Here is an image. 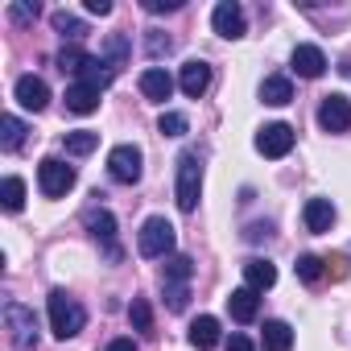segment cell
<instances>
[{"mask_svg": "<svg viewBox=\"0 0 351 351\" xmlns=\"http://www.w3.org/2000/svg\"><path fill=\"white\" fill-rule=\"evenodd\" d=\"M145 46H149V54L157 58V54H169V46H173V42H169V38H161V34H149V42H145Z\"/></svg>", "mask_w": 351, "mask_h": 351, "instance_id": "cell-34", "label": "cell"}, {"mask_svg": "<svg viewBox=\"0 0 351 351\" xmlns=\"http://www.w3.org/2000/svg\"><path fill=\"white\" fill-rule=\"evenodd\" d=\"M141 149L136 145H116L112 153H108V173L116 182H124V186H132L136 178H141Z\"/></svg>", "mask_w": 351, "mask_h": 351, "instance_id": "cell-6", "label": "cell"}, {"mask_svg": "<svg viewBox=\"0 0 351 351\" xmlns=\"http://www.w3.org/2000/svg\"><path fill=\"white\" fill-rule=\"evenodd\" d=\"M165 302H169V310H186L191 289H186V285H165Z\"/></svg>", "mask_w": 351, "mask_h": 351, "instance_id": "cell-32", "label": "cell"}, {"mask_svg": "<svg viewBox=\"0 0 351 351\" xmlns=\"http://www.w3.org/2000/svg\"><path fill=\"white\" fill-rule=\"evenodd\" d=\"M322 273H326V269H322V261H318V256H298V277H302L306 285H318V281H322Z\"/></svg>", "mask_w": 351, "mask_h": 351, "instance_id": "cell-30", "label": "cell"}, {"mask_svg": "<svg viewBox=\"0 0 351 351\" xmlns=\"http://www.w3.org/2000/svg\"><path fill=\"white\" fill-rule=\"evenodd\" d=\"M302 223H306V232H314V236L330 232V223H335V207H330V199H310V203L302 207Z\"/></svg>", "mask_w": 351, "mask_h": 351, "instance_id": "cell-14", "label": "cell"}, {"mask_svg": "<svg viewBox=\"0 0 351 351\" xmlns=\"http://www.w3.org/2000/svg\"><path fill=\"white\" fill-rule=\"evenodd\" d=\"M95 149H99V132H91V128L66 132V153H71V157H87V153H95Z\"/></svg>", "mask_w": 351, "mask_h": 351, "instance_id": "cell-25", "label": "cell"}, {"mask_svg": "<svg viewBox=\"0 0 351 351\" xmlns=\"http://www.w3.org/2000/svg\"><path fill=\"white\" fill-rule=\"evenodd\" d=\"M228 310H232V318H236V322H252V318L261 314V298H256V289H248V285L232 289Z\"/></svg>", "mask_w": 351, "mask_h": 351, "instance_id": "cell-16", "label": "cell"}, {"mask_svg": "<svg viewBox=\"0 0 351 351\" xmlns=\"http://www.w3.org/2000/svg\"><path fill=\"white\" fill-rule=\"evenodd\" d=\"M261 99H265L269 108H285V104L293 99V83H289L285 75H269V79L261 83Z\"/></svg>", "mask_w": 351, "mask_h": 351, "instance_id": "cell-20", "label": "cell"}, {"mask_svg": "<svg viewBox=\"0 0 351 351\" xmlns=\"http://www.w3.org/2000/svg\"><path fill=\"white\" fill-rule=\"evenodd\" d=\"M191 265H195L191 256H169V261H165V273H161V285H186L191 273H195Z\"/></svg>", "mask_w": 351, "mask_h": 351, "instance_id": "cell-24", "label": "cell"}, {"mask_svg": "<svg viewBox=\"0 0 351 351\" xmlns=\"http://www.w3.org/2000/svg\"><path fill=\"white\" fill-rule=\"evenodd\" d=\"M178 87H182L191 99H199V95L211 87V66H207V62H199V58H191V62L182 66V75H178Z\"/></svg>", "mask_w": 351, "mask_h": 351, "instance_id": "cell-13", "label": "cell"}, {"mask_svg": "<svg viewBox=\"0 0 351 351\" xmlns=\"http://www.w3.org/2000/svg\"><path fill=\"white\" fill-rule=\"evenodd\" d=\"M293 71H298L302 79H318V75L326 71V54H322L318 46H298V50H293Z\"/></svg>", "mask_w": 351, "mask_h": 351, "instance_id": "cell-17", "label": "cell"}, {"mask_svg": "<svg viewBox=\"0 0 351 351\" xmlns=\"http://www.w3.org/2000/svg\"><path fill=\"white\" fill-rule=\"evenodd\" d=\"M293 149V128L289 124H265L261 132H256V153H265V157H285Z\"/></svg>", "mask_w": 351, "mask_h": 351, "instance_id": "cell-9", "label": "cell"}, {"mask_svg": "<svg viewBox=\"0 0 351 351\" xmlns=\"http://www.w3.org/2000/svg\"><path fill=\"white\" fill-rule=\"evenodd\" d=\"M169 91H173V79H169L161 66H149V71H141V95H145V99H153V104H165V99H169Z\"/></svg>", "mask_w": 351, "mask_h": 351, "instance_id": "cell-15", "label": "cell"}, {"mask_svg": "<svg viewBox=\"0 0 351 351\" xmlns=\"http://www.w3.org/2000/svg\"><path fill=\"white\" fill-rule=\"evenodd\" d=\"M50 25L62 34V38H83L87 34V25L75 17V13H66V9H58V13H50Z\"/></svg>", "mask_w": 351, "mask_h": 351, "instance_id": "cell-27", "label": "cell"}, {"mask_svg": "<svg viewBox=\"0 0 351 351\" xmlns=\"http://www.w3.org/2000/svg\"><path fill=\"white\" fill-rule=\"evenodd\" d=\"M211 25H215V34H219V38H228V42H236V38H244V34H248L244 9L236 5V0H219L215 13H211Z\"/></svg>", "mask_w": 351, "mask_h": 351, "instance_id": "cell-7", "label": "cell"}, {"mask_svg": "<svg viewBox=\"0 0 351 351\" xmlns=\"http://www.w3.org/2000/svg\"><path fill=\"white\" fill-rule=\"evenodd\" d=\"M124 58H128V38H124V34H112V38L104 42V50H99V62L116 75V66H124Z\"/></svg>", "mask_w": 351, "mask_h": 351, "instance_id": "cell-23", "label": "cell"}, {"mask_svg": "<svg viewBox=\"0 0 351 351\" xmlns=\"http://www.w3.org/2000/svg\"><path fill=\"white\" fill-rule=\"evenodd\" d=\"M38 186H42L46 199H62L75 186V165H66L62 157H46L38 165Z\"/></svg>", "mask_w": 351, "mask_h": 351, "instance_id": "cell-5", "label": "cell"}, {"mask_svg": "<svg viewBox=\"0 0 351 351\" xmlns=\"http://www.w3.org/2000/svg\"><path fill=\"white\" fill-rule=\"evenodd\" d=\"M87 13H99V17H108V13H112V5H108V0H87Z\"/></svg>", "mask_w": 351, "mask_h": 351, "instance_id": "cell-38", "label": "cell"}, {"mask_svg": "<svg viewBox=\"0 0 351 351\" xmlns=\"http://www.w3.org/2000/svg\"><path fill=\"white\" fill-rule=\"evenodd\" d=\"M104 351H136V343H132V339H112Z\"/></svg>", "mask_w": 351, "mask_h": 351, "instance_id": "cell-37", "label": "cell"}, {"mask_svg": "<svg viewBox=\"0 0 351 351\" xmlns=\"http://www.w3.org/2000/svg\"><path fill=\"white\" fill-rule=\"evenodd\" d=\"M318 124L322 132H347L351 128V99L347 95H326L318 108Z\"/></svg>", "mask_w": 351, "mask_h": 351, "instance_id": "cell-8", "label": "cell"}, {"mask_svg": "<svg viewBox=\"0 0 351 351\" xmlns=\"http://www.w3.org/2000/svg\"><path fill=\"white\" fill-rule=\"evenodd\" d=\"M128 318H132V326H136V330H149V326H153V314H149V302H145V298H136V302L128 306Z\"/></svg>", "mask_w": 351, "mask_h": 351, "instance_id": "cell-31", "label": "cell"}, {"mask_svg": "<svg viewBox=\"0 0 351 351\" xmlns=\"http://www.w3.org/2000/svg\"><path fill=\"white\" fill-rule=\"evenodd\" d=\"M91 66H95V58H91L87 50H79V46H62V50H58V71H62V75L83 79Z\"/></svg>", "mask_w": 351, "mask_h": 351, "instance_id": "cell-19", "label": "cell"}, {"mask_svg": "<svg viewBox=\"0 0 351 351\" xmlns=\"http://www.w3.org/2000/svg\"><path fill=\"white\" fill-rule=\"evenodd\" d=\"M95 108H99V87H95V83H83V79H75V83L66 87V112L87 116V112H95Z\"/></svg>", "mask_w": 351, "mask_h": 351, "instance_id": "cell-12", "label": "cell"}, {"mask_svg": "<svg viewBox=\"0 0 351 351\" xmlns=\"http://www.w3.org/2000/svg\"><path fill=\"white\" fill-rule=\"evenodd\" d=\"M0 203H5V211H21V207H25V182L17 178V173H9V178H5Z\"/></svg>", "mask_w": 351, "mask_h": 351, "instance_id": "cell-26", "label": "cell"}, {"mask_svg": "<svg viewBox=\"0 0 351 351\" xmlns=\"http://www.w3.org/2000/svg\"><path fill=\"white\" fill-rule=\"evenodd\" d=\"M13 95H17V104H21L25 112H42V108L50 104V87H46V79H38V75H21L17 87H13Z\"/></svg>", "mask_w": 351, "mask_h": 351, "instance_id": "cell-10", "label": "cell"}, {"mask_svg": "<svg viewBox=\"0 0 351 351\" xmlns=\"http://www.w3.org/2000/svg\"><path fill=\"white\" fill-rule=\"evenodd\" d=\"M21 141H25V124L17 116H5V120H0V145H5V149H21Z\"/></svg>", "mask_w": 351, "mask_h": 351, "instance_id": "cell-28", "label": "cell"}, {"mask_svg": "<svg viewBox=\"0 0 351 351\" xmlns=\"http://www.w3.org/2000/svg\"><path fill=\"white\" fill-rule=\"evenodd\" d=\"M5 326H9V339L17 351H34L38 347V318L29 306L21 302H5Z\"/></svg>", "mask_w": 351, "mask_h": 351, "instance_id": "cell-4", "label": "cell"}, {"mask_svg": "<svg viewBox=\"0 0 351 351\" xmlns=\"http://www.w3.org/2000/svg\"><path fill=\"white\" fill-rule=\"evenodd\" d=\"M265 351H293V330H289V322H281V318H273V322H265Z\"/></svg>", "mask_w": 351, "mask_h": 351, "instance_id": "cell-22", "label": "cell"}, {"mask_svg": "<svg viewBox=\"0 0 351 351\" xmlns=\"http://www.w3.org/2000/svg\"><path fill=\"white\" fill-rule=\"evenodd\" d=\"M9 17L25 25V21H34V17H38V5H9Z\"/></svg>", "mask_w": 351, "mask_h": 351, "instance_id": "cell-33", "label": "cell"}, {"mask_svg": "<svg viewBox=\"0 0 351 351\" xmlns=\"http://www.w3.org/2000/svg\"><path fill=\"white\" fill-rule=\"evenodd\" d=\"M228 351H256V347H252L248 335H232V339H228Z\"/></svg>", "mask_w": 351, "mask_h": 351, "instance_id": "cell-36", "label": "cell"}, {"mask_svg": "<svg viewBox=\"0 0 351 351\" xmlns=\"http://www.w3.org/2000/svg\"><path fill=\"white\" fill-rule=\"evenodd\" d=\"M199 191H203V165H199V153L186 149L178 157V207L191 215L199 207Z\"/></svg>", "mask_w": 351, "mask_h": 351, "instance_id": "cell-3", "label": "cell"}, {"mask_svg": "<svg viewBox=\"0 0 351 351\" xmlns=\"http://www.w3.org/2000/svg\"><path fill=\"white\" fill-rule=\"evenodd\" d=\"M186 128H191V120L182 112H161V120H157L161 136H186Z\"/></svg>", "mask_w": 351, "mask_h": 351, "instance_id": "cell-29", "label": "cell"}, {"mask_svg": "<svg viewBox=\"0 0 351 351\" xmlns=\"http://www.w3.org/2000/svg\"><path fill=\"white\" fill-rule=\"evenodd\" d=\"M145 9L149 13H173V9H182V0H145Z\"/></svg>", "mask_w": 351, "mask_h": 351, "instance_id": "cell-35", "label": "cell"}, {"mask_svg": "<svg viewBox=\"0 0 351 351\" xmlns=\"http://www.w3.org/2000/svg\"><path fill=\"white\" fill-rule=\"evenodd\" d=\"M273 281H277V269H273L269 261H261V256H256V261H248V265H244V285H248V289H256V293H261V289H269Z\"/></svg>", "mask_w": 351, "mask_h": 351, "instance_id": "cell-21", "label": "cell"}, {"mask_svg": "<svg viewBox=\"0 0 351 351\" xmlns=\"http://www.w3.org/2000/svg\"><path fill=\"white\" fill-rule=\"evenodd\" d=\"M87 232L108 248L112 261L120 256V248H116V215H112V211H104V207H99V211H87Z\"/></svg>", "mask_w": 351, "mask_h": 351, "instance_id": "cell-11", "label": "cell"}, {"mask_svg": "<svg viewBox=\"0 0 351 351\" xmlns=\"http://www.w3.org/2000/svg\"><path fill=\"white\" fill-rule=\"evenodd\" d=\"M136 248H141V256H153V261L169 256L173 252V223L165 215H149L136 232Z\"/></svg>", "mask_w": 351, "mask_h": 351, "instance_id": "cell-2", "label": "cell"}, {"mask_svg": "<svg viewBox=\"0 0 351 351\" xmlns=\"http://www.w3.org/2000/svg\"><path fill=\"white\" fill-rule=\"evenodd\" d=\"M83 326H87V310H83L66 289H54V293H50V330H54L58 339H75Z\"/></svg>", "mask_w": 351, "mask_h": 351, "instance_id": "cell-1", "label": "cell"}, {"mask_svg": "<svg viewBox=\"0 0 351 351\" xmlns=\"http://www.w3.org/2000/svg\"><path fill=\"white\" fill-rule=\"evenodd\" d=\"M191 347H199V351H211V347H219V318H211V314H199V318L191 322Z\"/></svg>", "mask_w": 351, "mask_h": 351, "instance_id": "cell-18", "label": "cell"}]
</instances>
